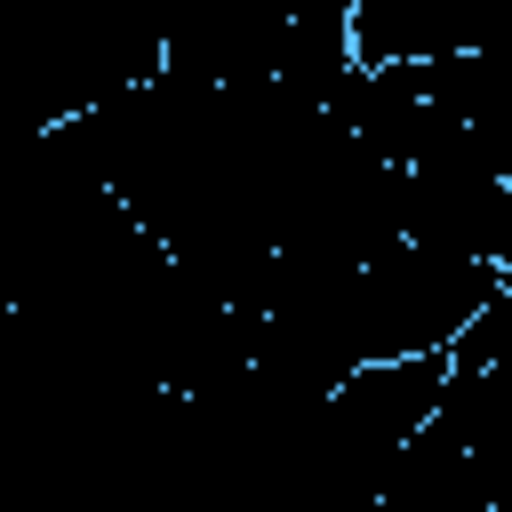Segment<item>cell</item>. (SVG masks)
Instances as JSON below:
<instances>
[]
</instances>
